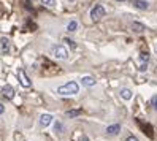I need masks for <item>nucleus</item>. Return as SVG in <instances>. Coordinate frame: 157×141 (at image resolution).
I'll return each mask as SVG.
<instances>
[{"label":"nucleus","instance_id":"nucleus-1","mask_svg":"<svg viewBox=\"0 0 157 141\" xmlns=\"http://www.w3.org/2000/svg\"><path fill=\"white\" fill-rule=\"evenodd\" d=\"M79 92V84L76 81H68L65 84L57 87V93L59 95H63V97H68V95H76Z\"/></svg>","mask_w":157,"mask_h":141},{"label":"nucleus","instance_id":"nucleus-2","mask_svg":"<svg viewBox=\"0 0 157 141\" xmlns=\"http://www.w3.org/2000/svg\"><path fill=\"white\" fill-rule=\"evenodd\" d=\"M51 55L59 60H67L68 59V49L63 44H52L51 46Z\"/></svg>","mask_w":157,"mask_h":141},{"label":"nucleus","instance_id":"nucleus-3","mask_svg":"<svg viewBox=\"0 0 157 141\" xmlns=\"http://www.w3.org/2000/svg\"><path fill=\"white\" fill-rule=\"evenodd\" d=\"M105 13H106V11H105L103 6H101V5H95V6L90 10V19L94 21V22H97V21H100L101 17L105 16Z\"/></svg>","mask_w":157,"mask_h":141},{"label":"nucleus","instance_id":"nucleus-4","mask_svg":"<svg viewBox=\"0 0 157 141\" xmlns=\"http://www.w3.org/2000/svg\"><path fill=\"white\" fill-rule=\"evenodd\" d=\"M17 79H19V82H21L22 87H27V89H29V87L32 86V79L29 78V74H27L22 68L17 70Z\"/></svg>","mask_w":157,"mask_h":141},{"label":"nucleus","instance_id":"nucleus-5","mask_svg":"<svg viewBox=\"0 0 157 141\" xmlns=\"http://www.w3.org/2000/svg\"><path fill=\"white\" fill-rule=\"evenodd\" d=\"M10 51H11V41H10V38L2 36V38H0V52H2L3 55H8Z\"/></svg>","mask_w":157,"mask_h":141},{"label":"nucleus","instance_id":"nucleus-6","mask_svg":"<svg viewBox=\"0 0 157 141\" xmlns=\"http://www.w3.org/2000/svg\"><path fill=\"white\" fill-rule=\"evenodd\" d=\"M0 92H2V95L6 98V100H13L14 95H16V90L13 86H10V84H5V86L0 89Z\"/></svg>","mask_w":157,"mask_h":141},{"label":"nucleus","instance_id":"nucleus-7","mask_svg":"<svg viewBox=\"0 0 157 141\" xmlns=\"http://www.w3.org/2000/svg\"><path fill=\"white\" fill-rule=\"evenodd\" d=\"M54 120V116L52 114H48V112H44V114L40 116V120H38V124L41 128H46L48 125H51V122Z\"/></svg>","mask_w":157,"mask_h":141},{"label":"nucleus","instance_id":"nucleus-8","mask_svg":"<svg viewBox=\"0 0 157 141\" xmlns=\"http://www.w3.org/2000/svg\"><path fill=\"white\" fill-rule=\"evenodd\" d=\"M136 124L141 127L143 133H146L149 138H152V136H154V133H152V127H151L149 124H144V122H143V120H140V119H136Z\"/></svg>","mask_w":157,"mask_h":141},{"label":"nucleus","instance_id":"nucleus-9","mask_svg":"<svg viewBox=\"0 0 157 141\" xmlns=\"http://www.w3.org/2000/svg\"><path fill=\"white\" fill-rule=\"evenodd\" d=\"M130 2L135 8H138V10H147V8H149V3H147L146 0H130Z\"/></svg>","mask_w":157,"mask_h":141},{"label":"nucleus","instance_id":"nucleus-10","mask_svg":"<svg viewBox=\"0 0 157 141\" xmlns=\"http://www.w3.org/2000/svg\"><path fill=\"white\" fill-rule=\"evenodd\" d=\"M119 131H121V124H111L106 127V135H117Z\"/></svg>","mask_w":157,"mask_h":141},{"label":"nucleus","instance_id":"nucleus-11","mask_svg":"<svg viewBox=\"0 0 157 141\" xmlns=\"http://www.w3.org/2000/svg\"><path fill=\"white\" fill-rule=\"evenodd\" d=\"M81 84H82V86H86V87H92V86H95V79L92 76H84L81 79Z\"/></svg>","mask_w":157,"mask_h":141},{"label":"nucleus","instance_id":"nucleus-12","mask_svg":"<svg viewBox=\"0 0 157 141\" xmlns=\"http://www.w3.org/2000/svg\"><path fill=\"white\" fill-rule=\"evenodd\" d=\"M121 97L124 98V100H130L132 98V90L130 89H127V87H124V89H121Z\"/></svg>","mask_w":157,"mask_h":141},{"label":"nucleus","instance_id":"nucleus-13","mask_svg":"<svg viewBox=\"0 0 157 141\" xmlns=\"http://www.w3.org/2000/svg\"><path fill=\"white\" fill-rule=\"evenodd\" d=\"M78 25H79V24H78L76 21H70V22L67 24V30H68V32H76V30H78Z\"/></svg>","mask_w":157,"mask_h":141},{"label":"nucleus","instance_id":"nucleus-14","mask_svg":"<svg viewBox=\"0 0 157 141\" xmlns=\"http://www.w3.org/2000/svg\"><path fill=\"white\" fill-rule=\"evenodd\" d=\"M132 29H133L135 32H143L146 27H144L141 22H132Z\"/></svg>","mask_w":157,"mask_h":141},{"label":"nucleus","instance_id":"nucleus-15","mask_svg":"<svg viewBox=\"0 0 157 141\" xmlns=\"http://www.w3.org/2000/svg\"><path fill=\"white\" fill-rule=\"evenodd\" d=\"M81 109H71V111H67V117H76V116H79L81 114Z\"/></svg>","mask_w":157,"mask_h":141},{"label":"nucleus","instance_id":"nucleus-16","mask_svg":"<svg viewBox=\"0 0 157 141\" xmlns=\"http://www.w3.org/2000/svg\"><path fill=\"white\" fill-rule=\"evenodd\" d=\"M41 3H43L44 6L52 8V6H56V0H41Z\"/></svg>","mask_w":157,"mask_h":141},{"label":"nucleus","instance_id":"nucleus-17","mask_svg":"<svg viewBox=\"0 0 157 141\" xmlns=\"http://www.w3.org/2000/svg\"><path fill=\"white\" fill-rule=\"evenodd\" d=\"M140 59H141L143 63H147V60H149V52H147V51L146 52H141L140 54Z\"/></svg>","mask_w":157,"mask_h":141},{"label":"nucleus","instance_id":"nucleus-18","mask_svg":"<svg viewBox=\"0 0 157 141\" xmlns=\"http://www.w3.org/2000/svg\"><path fill=\"white\" fill-rule=\"evenodd\" d=\"M63 128H65V127H63V125L60 124V122H56V124H54V130H56L57 133H62Z\"/></svg>","mask_w":157,"mask_h":141},{"label":"nucleus","instance_id":"nucleus-19","mask_svg":"<svg viewBox=\"0 0 157 141\" xmlns=\"http://www.w3.org/2000/svg\"><path fill=\"white\" fill-rule=\"evenodd\" d=\"M63 41H65V43H67V44L70 46L71 49H75V48H76V43L73 41V40H70V38H63Z\"/></svg>","mask_w":157,"mask_h":141},{"label":"nucleus","instance_id":"nucleus-20","mask_svg":"<svg viewBox=\"0 0 157 141\" xmlns=\"http://www.w3.org/2000/svg\"><path fill=\"white\" fill-rule=\"evenodd\" d=\"M151 103H152V108L157 111V95H154V97L151 98Z\"/></svg>","mask_w":157,"mask_h":141},{"label":"nucleus","instance_id":"nucleus-21","mask_svg":"<svg viewBox=\"0 0 157 141\" xmlns=\"http://www.w3.org/2000/svg\"><path fill=\"white\" fill-rule=\"evenodd\" d=\"M125 141H138V138H136V136H133V135H128V136L125 138Z\"/></svg>","mask_w":157,"mask_h":141},{"label":"nucleus","instance_id":"nucleus-22","mask_svg":"<svg viewBox=\"0 0 157 141\" xmlns=\"http://www.w3.org/2000/svg\"><path fill=\"white\" fill-rule=\"evenodd\" d=\"M3 112H5V105H3V103H0V116H2Z\"/></svg>","mask_w":157,"mask_h":141},{"label":"nucleus","instance_id":"nucleus-23","mask_svg":"<svg viewBox=\"0 0 157 141\" xmlns=\"http://www.w3.org/2000/svg\"><path fill=\"white\" fill-rule=\"evenodd\" d=\"M146 68H147V63H141L140 65V71H144Z\"/></svg>","mask_w":157,"mask_h":141},{"label":"nucleus","instance_id":"nucleus-24","mask_svg":"<svg viewBox=\"0 0 157 141\" xmlns=\"http://www.w3.org/2000/svg\"><path fill=\"white\" fill-rule=\"evenodd\" d=\"M79 141H90V139H89V138H87V136H82V138H81V139H79Z\"/></svg>","mask_w":157,"mask_h":141},{"label":"nucleus","instance_id":"nucleus-25","mask_svg":"<svg viewBox=\"0 0 157 141\" xmlns=\"http://www.w3.org/2000/svg\"><path fill=\"white\" fill-rule=\"evenodd\" d=\"M117 2H124V0H117Z\"/></svg>","mask_w":157,"mask_h":141},{"label":"nucleus","instance_id":"nucleus-26","mask_svg":"<svg viewBox=\"0 0 157 141\" xmlns=\"http://www.w3.org/2000/svg\"><path fill=\"white\" fill-rule=\"evenodd\" d=\"M155 49H157V48H155Z\"/></svg>","mask_w":157,"mask_h":141}]
</instances>
